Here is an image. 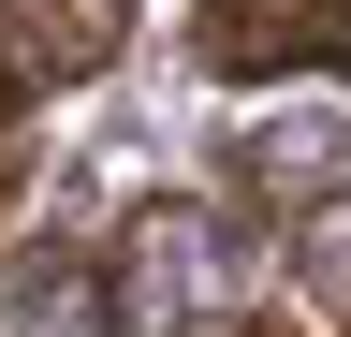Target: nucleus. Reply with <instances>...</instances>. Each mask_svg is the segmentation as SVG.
Instances as JSON below:
<instances>
[{"mask_svg": "<svg viewBox=\"0 0 351 337\" xmlns=\"http://www.w3.org/2000/svg\"><path fill=\"white\" fill-rule=\"evenodd\" d=\"M103 337H249V220L205 191H147L103 235Z\"/></svg>", "mask_w": 351, "mask_h": 337, "instance_id": "1", "label": "nucleus"}, {"mask_svg": "<svg viewBox=\"0 0 351 337\" xmlns=\"http://www.w3.org/2000/svg\"><path fill=\"white\" fill-rule=\"evenodd\" d=\"M191 59L219 73V89L351 73V0H191Z\"/></svg>", "mask_w": 351, "mask_h": 337, "instance_id": "2", "label": "nucleus"}, {"mask_svg": "<svg viewBox=\"0 0 351 337\" xmlns=\"http://www.w3.org/2000/svg\"><path fill=\"white\" fill-rule=\"evenodd\" d=\"M132 45V0H0V59H15V89H88V73H117Z\"/></svg>", "mask_w": 351, "mask_h": 337, "instance_id": "3", "label": "nucleus"}, {"mask_svg": "<svg viewBox=\"0 0 351 337\" xmlns=\"http://www.w3.org/2000/svg\"><path fill=\"white\" fill-rule=\"evenodd\" d=\"M15 191H29V161H15V147H0V220H15Z\"/></svg>", "mask_w": 351, "mask_h": 337, "instance_id": "4", "label": "nucleus"}, {"mask_svg": "<svg viewBox=\"0 0 351 337\" xmlns=\"http://www.w3.org/2000/svg\"><path fill=\"white\" fill-rule=\"evenodd\" d=\"M15 103H29V89H15V59H0V117H15Z\"/></svg>", "mask_w": 351, "mask_h": 337, "instance_id": "5", "label": "nucleus"}, {"mask_svg": "<svg viewBox=\"0 0 351 337\" xmlns=\"http://www.w3.org/2000/svg\"><path fill=\"white\" fill-rule=\"evenodd\" d=\"M337 308H351V279H337Z\"/></svg>", "mask_w": 351, "mask_h": 337, "instance_id": "6", "label": "nucleus"}]
</instances>
